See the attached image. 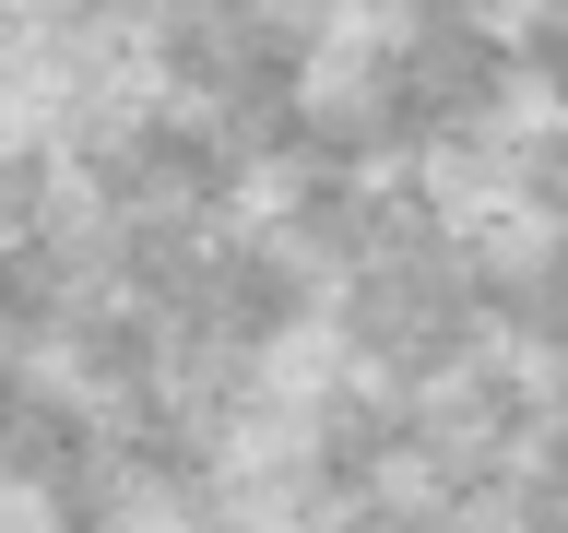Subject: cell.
Masks as SVG:
<instances>
[{"instance_id":"cell-1","label":"cell","mask_w":568,"mask_h":533,"mask_svg":"<svg viewBox=\"0 0 568 533\" xmlns=\"http://www.w3.org/2000/svg\"><path fill=\"white\" fill-rule=\"evenodd\" d=\"M12 533H60V497H48V474H12Z\"/></svg>"}]
</instances>
